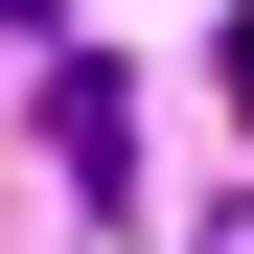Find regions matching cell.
Wrapping results in <instances>:
<instances>
[{
	"mask_svg": "<svg viewBox=\"0 0 254 254\" xmlns=\"http://www.w3.org/2000/svg\"><path fill=\"white\" fill-rule=\"evenodd\" d=\"M0 23H47V0H0Z\"/></svg>",
	"mask_w": 254,
	"mask_h": 254,
	"instance_id": "2",
	"label": "cell"
},
{
	"mask_svg": "<svg viewBox=\"0 0 254 254\" xmlns=\"http://www.w3.org/2000/svg\"><path fill=\"white\" fill-rule=\"evenodd\" d=\"M47 162H69V208H139V93L93 47H47Z\"/></svg>",
	"mask_w": 254,
	"mask_h": 254,
	"instance_id": "1",
	"label": "cell"
}]
</instances>
